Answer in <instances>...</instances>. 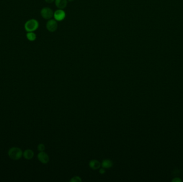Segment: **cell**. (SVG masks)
I'll return each instance as SVG.
<instances>
[{"mask_svg":"<svg viewBox=\"0 0 183 182\" xmlns=\"http://www.w3.org/2000/svg\"><path fill=\"white\" fill-rule=\"evenodd\" d=\"M66 17V13L63 9H58L54 12V18L57 21H61Z\"/></svg>","mask_w":183,"mask_h":182,"instance_id":"5","label":"cell"},{"mask_svg":"<svg viewBox=\"0 0 183 182\" xmlns=\"http://www.w3.org/2000/svg\"><path fill=\"white\" fill-rule=\"evenodd\" d=\"M74 0H68V1H69V2H72V1H74Z\"/></svg>","mask_w":183,"mask_h":182,"instance_id":"17","label":"cell"},{"mask_svg":"<svg viewBox=\"0 0 183 182\" xmlns=\"http://www.w3.org/2000/svg\"><path fill=\"white\" fill-rule=\"evenodd\" d=\"M172 182H182V181H181L179 178H175L174 179L172 180Z\"/></svg>","mask_w":183,"mask_h":182,"instance_id":"15","label":"cell"},{"mask_svg":"<svg viewBox=\"0 0 183 182\" xmlns=\"http://www.w3.org/2000/svg\"><path fill=\"white\" fill-rule=\"evenodd\" d=\"M56 6L59 9H64L68 4V0H55Z\"/></svg>","mask_w":183,"mask_h":182,"instance_id":"7","label":"cell"},{"mask_svg":"<svg viewBox=\"0 0 183 182\" xmlns=\"http://www.w3.org/2000/svg\"><path fill=\"white\" fill-rule=\"evenodd\" d=\"M45 149V146L43 145V144H40L38 146V150L40 152H43Z\"/></svg>","mask_w":183,"mask_h":182,"instance_id":"13","label":"cell"},{"mask_svg":"<svg viewBox=\"0 0 183 182\" xmlns=\"http://www.w3.org/2000/svg\"><path fill=\"white\" fill-rule=\"evenodd\" d=\"M38 21L35 19H31L27 20L24 25V28L27 32H34L39 28Z\"/></svg>","mask_w":183,"mask_h":182,"instance_id":"2","label":"cell"},{"mask_svg":"<svg viewBox=\"0 0 183 182\" xmlns=\"http://www.w3.org/2000/svg\"><path fill=\"white\" fill-rule=\"evenodd\" d=\"M8 154L10 159L14 160H18L23 155V152L19 147H12L9 149Z\"/></svg>","mask_w":183,"mask_h":182,"instance_id":"1","label":"cell"},{"mask_svg":"<svg viewBox=\"0 0 183 182\" xmlns=\"http://www.w3.org/2000/svg\"><path fill=\"white\" fill-rule=\"evenodd\" d=\"M41 17L45 19L49 20L54 17V12L52 9L48 7L43 8L40 11Z\"/></svg>","mask_w":183,"mask_h":182,"instance_id":"3","label":"cell"},{"mask_svg":"<svg viewBox=\"0 0 183 182\" xmlns=\"http://www.w3.org/2000/svg\"><path fill=\"white\" fill-rule=\"evenodd\" d=\"M23 156L25 159L30 160L32 159L34 156V152L31 150L27 149L24 152Z\"/></svg>","mask_w":183,"mask_h":182,"instance_id":"9","label":"cell"},{"mask_svg":"<svg viewBox=\"0 0 183 182\" xmlns=\"http://www.w3.org/2000/svg\"><path fill=\"white\" fill-rule=\"evenodd\" d=\"M101 166L105 169L110 168L113 166V162L109 159H105L102 162Z\"/></svg>","mask_w":183,"mask_h":182,"instance_id":"10","label":"cell"},{"mask_svg":"<svg viewBox=\"0 0 183 182\" xmlns=\"http://www.w3.org/2000/svg\"><path fill=\"white\" fill-rule=\"evenodd\" d=\"M38 159L40 162L43 163V164H46L49 161V158L47 153L43 152H40L38 155Z\"/></svg>","mask_w":183,"mask_h":182,"instance_id":"6","label":"cell"},{"mask_svg":"<svg viewBox=\"0 0 183 182\" xmlns=\"http://www.w3.org/2000/svg\"><path fill=\"white\" fill-rule=\"evenodd\" d=\"M99 172H100V174H105V168H101V169H100V171H99Z\"/></svg>","mask_w":183,"mask_h":182,"instance_id":"14","label":"cell"},{"mask_svg":"<svg viewBox=\"0 0 183 182\" xmlns=\"http://www.w3.org/2000/svg\"><path fill=\"white\" fill-rule=\"evenodd\" d=\"M58 28L57 21L56 20L51 19L49 20L46 24V28L50 32H54Z\"/></svg>","mask_w":183,"mask_h":182,"instance_id":"4","label":"cell"},{"mask_svg":"<svg viewBox=\"0 0 183 182\" xmlns=\"http://www.w3.org/2000/svg\"><path fill=\"white\" fill-rule=\"evenodd\" d=\"M26 38L27 40L30 41H34L36 39V35L34 32H27L26 34Z\"/></svg>","mask_w":183,"mask_h":182,"instance_id":"11","label":"cell"},{"mask_svg":"<svg viewBox=\"0 0 183 182\" xmlns=\"http://www.w3.org/2000/svg\"><path fill=\"white\" fill-rule=\"evenodd\" d=\"M70 182H82V179L79 176H75V177H74L73 178L70 180Z\"/></svg>","mask_w":183,"mask_h":182,"instance_id":"12","label":"cell"},{"mask_svg":"<svg viewBox=\"0 0 183 182\" xmlns=\"http://www.w3.org/2000/svg\"><path fill=\"white\" fill-rule=\"evenodd\" d=\"M46 2H47V3H52L53 2H54L55 0H45Z\"/></svg>","mask_w":183,"mask_h":182,"instance_id":"16","label":"cell"},{"mask_svg":"<svg viewBox=\"0 0 183 182\" xmlns=\"http://www.w3.org/2000/svg\"><path fill=\"white\" fill-rule=\"evenodd\" d=\"M101 165V163L97 160H92L90 161L89 163V166L90 167V168L93 170H97L99 169Z\"/></svg>","mask_w":183,"mask_h":182,"instance_id":"8","label":"cell"}]
</instances>
